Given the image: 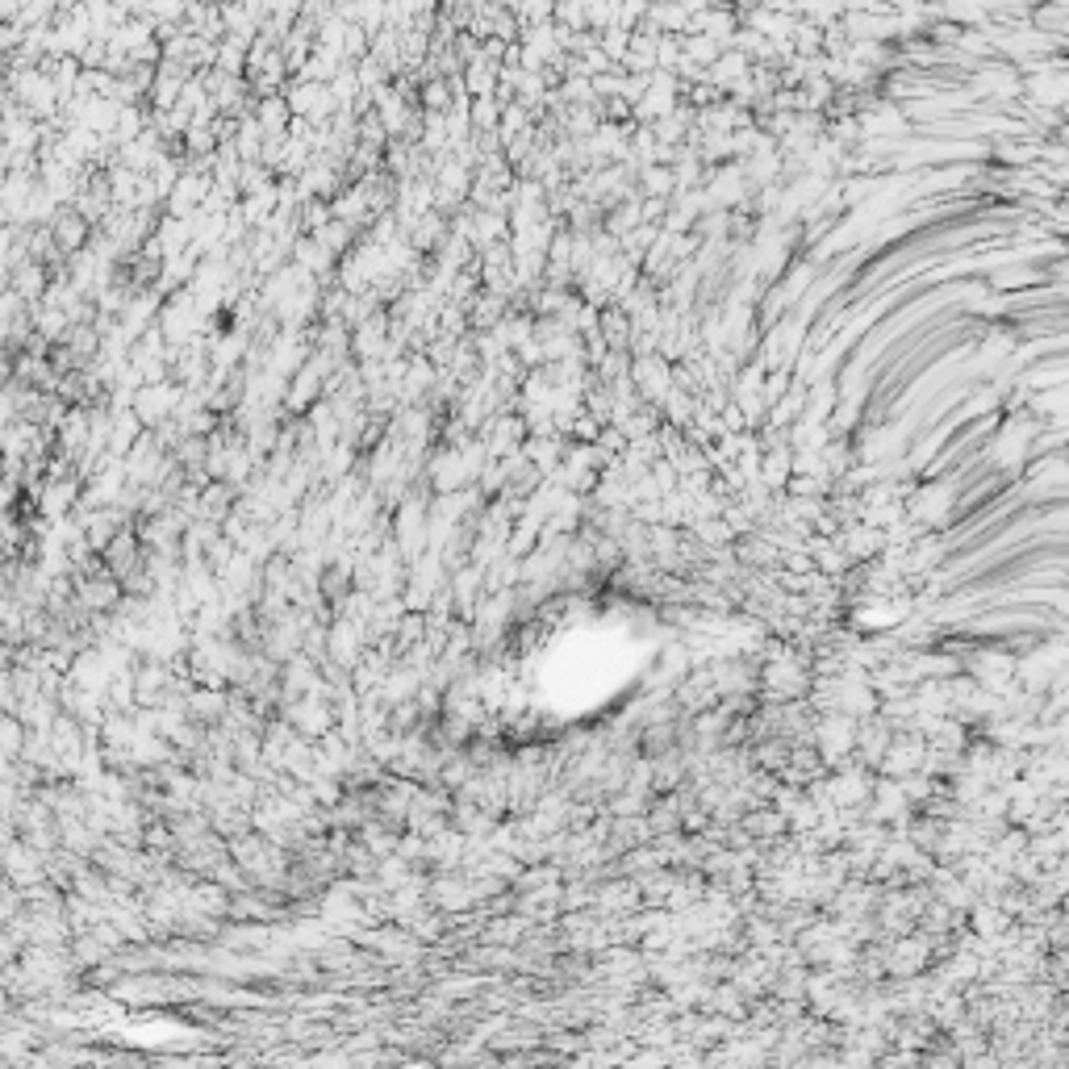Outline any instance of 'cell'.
Here are the masks:
<instances>
[{
  "label": "cell",
  "instance_id": "277c9868",
  "mask_svg": "<svg viewBox=\"0 0 1069 1069\" xmlns=\"http://www.w3.org/2000/svg\"><path fill=\"white\" fill-rule=\"evenodd\" d=\"M67 506H71V489H67V485L46 489V497H42V514H46V518H59Z\"/></svg>",
  "mask_w": 1069,
  "mask_h": 1069
},
{
  "label": "cell",
  "instance_id": "6da1fadb",
  "mask_svg": "<svg viewBox=\"0 0 1069 1069\" xmlns=\"http://www.w3.org/2000/svg\"><path fill=\"white\" fill-rule=\"evenodd\" d=\"M38 865L42 861L34 857V844H9L5 852H0V873H9L17 886H30L34 877L42 873Z\"/></svg>",
  "mask_w": 1069,
  "mask_h": 1069
},
{
  "label": "cell",
  "instance_id": "3957f363",
  "mask_svg": "<svg viewBox=\"0 0 1069 1069\" xmlns=\"http://www.w3.org/2000/svg\"><path fill=\"white\" fill-rule=\"evenodd\" d=\"M21 731H26V727H21L17 715H0V752H5V756H17L21 744H26V735H21Z\"/></svg>",
  "mask_w": 1069,
  "mask_h": 1069
},
{
  "label": "cell",
  "instance_id": "7a4b0ae2",
  "mask_svg": "<svg viewBox=\"0 0 1069 1069\" xmlns=\"http://www.w3.org/2000/svg\"><path fill=\"white\" fill-rule=\"evenodd\" d=\"M55 243L67 247V251H76L84 243V218L80 213H59V222H55Z\"/></svg>",
  "mask_w": 1069,
  "mask_h": 1069
}]
</instances>
